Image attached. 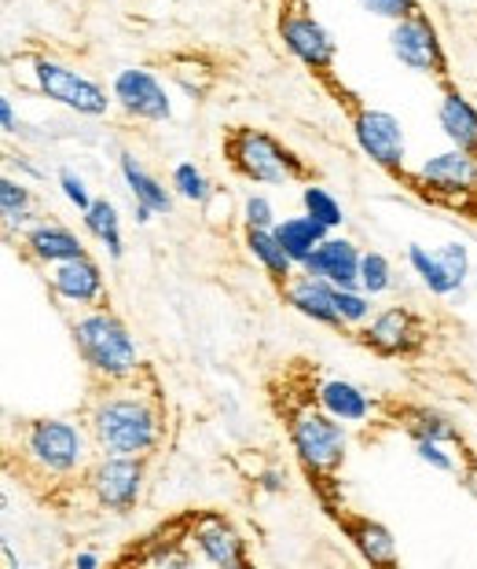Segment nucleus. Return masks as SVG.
<instances>
[{"instance_id": "4be33fe9", "label": "nucleus", "mask_w": 477, "mask_h": 569, "mask_svg": "<svg viewBox=\"0 0 477 569\" xmlns=\"http://www.w3.org/2000/svg\"><path fill=\"white\" fill-rule=\"evenodd\" d=\"M118 169H121V180H126V188L132 196V206H147V210H155L158 217H166L173 210V188H166L132 151H121Z\"/></svg>"}, {"instance_id": "c9c22d12", "label": "nucleus", "mask_w": 477, "mask_h": 569, "mask_svg": "<svg viewBox=\"0 0 477 569\" xmlns=\"http://www.w3.org/2000/svg\"><path fill=\"white\" fill-rule=\"evenodd\" d=\"M415 456L423 459V463H430L440 475H451L456 470V456L448 452V445L440 441H430V438H415Z\"/></svg>"}, {"instance_id": "2eb2a0df", "label": "nucleus", "mask_w": 477, "mask_h": 569, "mask_svg": "<svg viewBox=\"0 0 477 569\" xmlns=\"http://www.w3.org/2000/svg\"><path fill=\"white\" fill-rule=\"evenodd\" d=\"M48 287L59 301H70L78 309H96V306H107V280H103V269L100 261L81 253V258H70V261H59V264H48Z\"/></svg>"}, {"instance_id": "7ed1b4c3", "label": "nucleus", "mask_w": 477, "mask_h": 569, "mask_svg": "<svg viewBox=\"0 0 477 569\" xmlns=\"http://www.w3.org/2000/svg\"><path fill=\"white\" fill-rule=\"evenodd\" d=\"M225 162L242 180L265 188H284V184H298V180H309V162L298 151L287 148L268 129H254V126H231L225 132Z\"/></svg>"}, {"instance_id": "412c9836", "label": "nucleus", "mask_w": 477, "mask_h": 569, "mask_svg": "<svg viewBox=\"0 0 477 569\" xmlns=\"http://www.w3.org/2000/svg\"><path fill=\"white\" fill-rule=\"evenodd\" d=\"M312 401L341 422H367L375 411L371 393H364L357 382L338 379V375L335 379H320L312 386Z\"/></svg>"}, {"instance_id": "4468645a", "label": "nucleus", "mask_w": 477, "mask_h": 569, "mask_svg": "<svg viewBox=\"0 0 477 569\" xmlns=\"http://www.w3.org/2000/svg\"><path fill=\"white\" fill-rule=\"evenodd\" d=\"M188 543L199 551L202 562L220 566V569H239L250 562L242 532L217 511H202L199 518H188Z\"/></svg>"}, {"instance_id": "f257e3e1", "label": "nucleus", "mask_w": 477, "mask_h": 569, "mask_svg": "<svg viewBox=\"0 0 477 569\" xmlns=\"http://www.w3.org/2000/svg\"><path fill=\"white\" fill-rule=\"evenodd\" d=\"M89 433L103 452L151 456L166 438V411L158 393L140 390L137 382H103L89 405Z\"/></svg>"}, {"instance_id": "c85d7f7f", "label": "nucleus", "mask_w": 477, "mask_h": 569, "mask_svg": "<svg viewBox=\"0 0 477 569\" xmlns=\"http://www.w3.org/2000/svg\"><path fill=\"white\" fill-rule=\"evenodd\" d=\"M169 78L180 84L188 100H202V96L213 89V70H210V63H202V59H195V56L173 59V63H169Z\"/></svg>"}, {"instance_id": "9b49d317", "label": "nucleus", "mask_w": 477, "mask_h": 569, "mask_svg": "<svg viewBox=\"0 0 477 569\" xmlns=\"http://www.w3.org/2000/svg\"><path fill=\"white\" fill-rule=\"evenodd\" d=\"M115 107L132 122H169L173 118V96L166 81L147 67H126L110 81Z\"/></svg>"}, {"instance_id": "72a5a7b5", "label": "nucleus", "mask_w": 477, "mask_h": 569, "mask_svg": "<svg viewBox=\"0 0 477 569\" xmlns=\"http://www.w3.org/2000/svg\"><path fill=\"white\" fill-rule=\"evenodd\" d=\"M59 191H63V199H67L78 213H85V210H89V206L96 202V199H92V191H89V184H85V177L78 173V169H70V166L59 169Z\"/></svg>"}, {"instance_id": "393cba45", "label": "nucleus", "mask_w": 477, "mask_h": 569, "mask_svg": "<svg viewBox=\"0 0 477 569\" xmlns=\"http://www.w3.org/2000/svg\"><path fill=\"white\" fill-rule=\"evenodd\" d=\"M85 221V232H89L96 243L107 247V253L115 261L126 258V236H121V217H118V206L110 199H96L89 210L81 213Z\"/></svg>"}, {"instance_id": "7c9ffc66", "label": "nucleus", "mask_w": 477, "mask_h": 569, "mask_svg": "<svg viewBox=\"0 0 477 569\" xmlns=\"http://www.w3.org/2000/svg\"><path fill=\"white\" fill-rule=\"evenodd\" d=\"M301 206H305V213L309 217H316L324 228H330V232H338L341 224H346V210H341V202L330 196L327 188H320V184H305V191H301Z\"/></svg>"}, {"instance_id": "9d476101", "label": "nucleus", "mask_w": 477, "mask_h": 569, "mask_svg": "<svg viewBox=\"0 0 477 569\" xmlns=\"http://www.w3.org/2000/svg\"><path fill=\"white\" fill-rule=\"evenodd\" d=\"M147 456H118L107 452L100 463L89 467L85 475V486H89L92 500L103 507V511L115 515H129L137 511L140 496H143V478H147Z\"/></svg>"}, {"instance_id": "bb28decb", "label": "nucleus", "mask_w": 477, "mask_h": 569, "mask_svg": "<svg viewBox=\"0 0 477 569\" xmlns=\"http://www.w3.org/2000/svg\"><path fill=\"white\" fill-rule=\"evenodd\" d=\"M404 430H408L411 441L415 438H430V441H440V445H459L463 448L459 427L448 416L434 411V408H408V411H404Z\"/></svg>"}, {"instance_id": "2f4dec72", "label": "nucleus", "mask_w": 477, "mask_h": 569, "mask_svg": "<svg viewBox=\"0 0 477 569\" xmlns=\"http://www.w3.org/2000/svg\"><path fill=\"white\" fill-rule=\"evenodd\" d=\"M360 287L371 298L386 295V290H394V264H389L386 253L364 250V258H360Z\"/></svg>"}, {"instance_id": "473e14b6", "label": "nucleus", "mask_w": 477, "mask_h": 569, "mask_svg": "<svg viewBox=\"0 0 477 569\" xmlns=\"http://www.w3.org/2000/svg\"><path fill=\"white\" fill-rule=\"evenodd\" d=\"M338 309L346 327H364L367 320L375 317L371 312V295L364 287H338Z\"/></svg>"}, {"instance_id": "6e6552de", "label": "nucleus", "mask_w": 477, "mask_h": 569, "mask_svg": "<svg viewBox=\"0 0 477 569\" xmlns=\"http://www.w3.org/2000/svg\"><path fill=\"white\" fill-rule=\"evenodd\" d=\"M279 41L287 52L298 59L305 70H312L316 78H330L338 59V41L320 19L312 16L305 0H284L279 8Z\"/></svg>"}, {"instance_id": "aec40b11", "label": "nucleus", "mask_w": 477, "mask_h": 569, "mask_svg": "<svg viewBox=\"0 0 477 569\" xmlns=\"http://www.w3.org/2000/svg\"><path fill=\"white\" fill-rule=\"evenodd\" d=\"M335 515V522L338 529L346 532V540L357 548V555L364 562H371V566H397V540H394V532H389L382 522H375V518H367V515H338V511H330Z\"/></svg>"}, {"instance_id": "39448f33", "label": "nucleus", "mask_w": 477, "mask_h": 569, "mask_svg": "<svg viewBox=\"0 0 477 569\" xmlns=\"http://www.w3.org/2000/svg\"><path fill=\"white\" fill-rule=\"evenodd\" d=\"M22 459L44 478H70L89 463V433L70 419L22 422Z\"/></svg>"}, {"instance_id": "a211bd4d", "label": "nucleus", "mask_w": 477, "mask_h": 569, "mask_svg": "<svg viewBox=\"0 0 477 569\" xmlns=\"http://www.w3.org/2000/svg\"><path fill=\"white\" fill-rule=\"evenodd\" d=\"M360 258H364V250L352 243V239L330 232L324 243L305 258L301 269L312 276H324V280H330L335 287H360Z\"/></svg>"}, {"instance_id": "e433bc0d", "label": "nucleus", "mask_w": 477, "mask_h": 569, "mask_svg": "<svg viewBox=\"0 0 477 569\" xmlns=\"http://www.w3.org/2000/svg\"><path fill=\"white\" fill-rule=\"evenodd\" d=\"M276 224H279L276 206L265 196H250L242 202V228H276Z\"/></svg>"}, {"instance_id": "0eeeda50", "label": "nucleus", "mask_w": 477, "mask_h": 569, "mask_svg": "<svg viewBox=\"0 0 477 569\" xmlns=\"http://www.w3.org/2000/svg\"><path fill=\"white\" fill-rule=\"evenodd\" d=\"M349 107V129L364 159H371L382 173L408 180V140H404V126L397 114L378 111V107L360 103L357 96H346Z\"/></svg>"}, {"instance_id": "cd10ccee", "label": "nucleus", "mask_w": 477, "mask_h": 569, "mask_svg": "<svg viewBox=\"0 0 477 569\" xmlns=\"http://www.w3.org/2000/svg\"><path fill=\"white\" fill-rule=\"evenodd\" d=\"M0 217H4L8 228H30L33 221H41V217H37L33 191L8 173H4V180H0Z\"/></svg>"}, {"instance_id": "a878e982", "label": "nucleus", "mask_w": 477, "mask_h": 569, "mask_svg": "<svg viewBox=\"0 0 477 569\" xmlns=\"http://www.w3.org/2000/svg\"><path fill=\"white\" fill-rule=\"evenodd\" d=\"M276 236H279V243L287 247V253L298 261V269H301L305 258H309V253L330 236V228H324L316 217L301 213V217H284V221L276 224Z\"/></svg>"}, {"instance_id": "4c0bfd02", "label": "nucleus", "mask_w": 477, "mask_h": 569, "mask_svg": "<svg viewBox=\"0 0 477 569\" xmlns=\"http://www.w3.org/2000/svg\"><path fill=\"white\" fill-rule=\"evenodd\" d=\"M459 486L467 489L474 500H477V452H463V475H459Z\"/></svg>"}, {"instance_id": "f03ea898", "label": "nucleus", "mask_w": 477, "mask_h": 569, "mask_svg": "<svg viewBox=\"0 0 477 569\" xmlns=\"http://www.w3.org/2000/svg\"><path fill=\"white\" fill-rule=\"evenodd\" d=\"M73 346H78V357L85 360L100 382H129L140 375V349L137 338L126 327V320L118 317L115 309L96 306L85 309L78 320L70 323Z\"/></svg>"}, {"instance_id": "b1692460", "label": "nucleus", "mask_w": 477, "mask_h": 569, "mask_svg": "<svg viewBox=\"0 0 477 569\" xmlns=\"http://www.w3.org/2000/svg\"><path fill=\"white\" fill-rule=\"evenodd\" d=\"M408 264H411V272L419 276V283L430 290V295H437V298H451V295H459V290L467 287L456 272L448 269L445 258H440L437 250L423 247V243L408 247Z\"/></svg>"}, {"instance_id": "f704fd0d", "label": "nucleus", "mask_w": 477, "mask_h": 569, "mask_svg": "<svg viewBox=\"0 0 477 569\" xmlns=\"http://www.w3.org/2000/svg\"><path fill=\"white\" fill-rule=\"evenodd\" d=\"M357 4L367 11V16L386 19V22H400V19H408L423 8L419 0H357Z\"/></svg>"}, {"instance_id": "58836bf2", "label": "nucleus", "mask_w": 477, "mask_h": 569, "mask_svg": "<svg viewBox=\"0 0 477 569\" xmlns=\"http://www.w3.org/2000/svg\"><path fill=\"white\" fill-rule=\"evenodd\" d=\"M0 126H4L8 137H19V132H22V122H19V114H16V103H11L8 96L0 100Z\"/></svg>"}, {"instance_id": "dca6fc26", "label": "nucleus", "mask_w": 477, "mask_h": 569, "mask_svg": "<svg viewBox=\"0 0 477 569\" xmlns=\"http://www.w3.org/2000/svg\"><path fill=\"white\" fill-rule=\"evenodd\" d=\"M287 306L298 312V317L320 323V327H346L341 320V309H338V287L324 280V276H312V272H294L290 280L279 287Z\"/></svg>"}, {"instance_id": "5701e85b", "label": "nucleus", "mask_w": 477, "mask_h": 569, "mask_svg": "<svg viewBox=\"0 0 477 569\" xmlns=\"http://www.w3.org/2000/svg\"><path fill=\"white\" fill-rule=\"evenodd\" d=\"M242 243H247V253L261 264V272L276 287H284L290 276L298 272V261H294L287 247L279 243L276 228H247V232H242Z\"/></svg>"}, {"instance_id": "ddd939ff", "label": "nucleus", "mask_w": 477, "mask_h": 569, "mask_svg": "<svg viewBox=\"0 0 477 569\" xmlns=\"http://www.w3.org/2000/svg\"><path fill=\"white\" fill-rule=\"evenodd\" d=\"M360 342L378 357H415L426 346V320L408 306H389L360 327Z\"/></svg>"}, {"instance_id": "20e7f679", "label": "nucleus", "mask_w": 477, "mask_h": 569, "mask_svg": "<svg viewBox=\"0 0 477 569\" xmlns=\"http://www.w3.org/2000/svg\"><path fill=\"white\" fill-rule=\"evenodd\" d=\"M287 438L305 475L320 481V486H330L349 452L346 422L335 419L320 405H298L287 411Z\"/></svg>"}, {"instance_id": "ea45409f", "label": "nucleus", "mask_w": 477, "mask_h": 569, "mask_svg": "<svg viewBox=\"0 0 477 569\" xmlns=\"http://www.w3.org/2000/svg\"><path fill=\"white\" fill-rule=\"evenodd\" d=\"M96 566H100V555H96V551L73 555V569H96Z\"/></svg>"}, {"instance_id": "423d86ee", "label": "nucleus", "mask_w": 477, "mask_h": 569, "mask_svg": "<svg viewBox=\"0 0 477 569\" xmlns=\"http://www.w3.org/2000/svg\"><path fill=\"white\" fill-rule=\"evenodd\" d=\"M30 84L33 92H41L44 100H52L59 107H67L70 114L81 118H107L115 107V92H107L100 81L81 74L78 67L63 63L52 56H33L30 59Z\"/></svg>"}, {"instance_id": "c756f323", "label": "nucleus", "mask_w": 477, "mask_h": 569, "mask_svg": "<svg viewBox=\"0 0 477 569\" xmlns=\"http://www.w3.org/2000/svg\"><path fill=\"white\" fill-rule=\"evenodd\" d=\"M169 188H173V196H177V199L195 202V206H202V202H210V199H213L210 177H206L195 162H177V166H173V173H169Z\"/></svg>"}, {"instance_id": "1a4fd4ad", "label": "nucleus", "mask_w": 477, "mask_h": 569, "mask_svg": "<svg viewBox=\"0 0 477 569\" xmlns=\"http://www.w3.org/2000/svg\"><path fill=\"white\" fill-rule=\"evenodd\" d=\"M389 52L397 56L400 67L415 70V74L448 81V52L430 11L419 8L415 16L394 22V30H389Z\"/></svg>"}, {"instance_id": "6ab92c4d", "label": "nucleus", "mask_w": 477, "mask_h": 569, "mask_svg": "<svg viewBox=\"0 0 477 569\" xmlns=\"http://www.w3.org/2000/svg\"><path fill=\"white\" fill-rule=\"evenodd\" d=\"M437 126L445 132L451 148L477 154V107L467 100V92L456 81H440V100H437Z\"/></svg>"}, {"instance_id": "f3484780", "label": "nucleus", "mask_w": 477, "mask_h": 569, "mask_svg": "<svg viewBox=\"0 0 477 569\" xmlns=\"http://www.w3.org/2000/svg\"><path fill=\"white\" fill-rule=\"evenodd\" d=\"M22 250H27V258L41 264V269L89 253L85 239L73 232L70 224L52 221V217H48V221L41 217V221H33L30 228H22Z\"/></svg>"}, {"instance_id": "f8f14e48", "label": "nucleus", "mask_w": 477, "mask_h": 569, "mask_svg": "<svg viewBox=\"0 0 477 569\" xmlns=\"http://www.w3.org/2000/svg\"><path fill=\"white\" fill-rule=\"evenodd\" d=\"M411 184L440 202H463L477 196V154L448 148L426 159L411 173Z\"/></svg>"}]
</instances>
